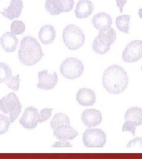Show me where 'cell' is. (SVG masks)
I'll use <instances>...</instances> for the list:
<instances>
[{"label":"cell","instance_id":"ffe728a7","mask_svg":"<svg viewBox=\"0 0 142 159\" xmlns=\"http://www.w3.org/2000/svg\"><path fill=\"white\" fill-rule=\"evenodd\" d=\"M58 15L62 12H69L74 7V0H52Z\"/></svg>","mask_w":142,"mask_h":159},{"label":"cell","instance_id":"5bb4252c","mask_svg":"<svg viewBox=\"0 0 142 159\" xmlns=\"http://www.w3.org/2000/svg\"><path fill=\"white\" fill-rule=\"evenodd\" d=\"M78 102L82 106H92L96 102L95 92L88 88L80 89L76 95Z\"/></svg>","mask_w":142,"mask_h":159},{"label":"cell","instance_id":"8fae6325","mask_svg":"<svg viewBox=\"0 0 142 159\" xmlns=\"http://www.w3.org/2000/svg\"><path fill=\"white\" fill-rule=\"evenodd\" d=\"M82 121L87 127H94L102 122V114L96 109H86L82 114Z\"/></svg>","mask_w":142,"mask_h":159},{"label":"cell","instance_id":"7402d4cb","mask_svg":"<svg viewBox=\"0 0 142 159\" xmlns=\"http://www.w3.org/2000/svg\"><path fill=\"white\" fill-rule=\"evenodd\" d=\"M70 125V119L66 114L61 113L56 114L51 122V127L53 130L59 125Z\"/></svg>","mask_w":142,"mask_h":159},{"label":"cell","instance_id":"d6a6232c","mask_svg":"<svg viewBox=\"0 0 142 159\" xmlns=\"http://www.w3.org/2000/svg\"><path fill=\"white\" fill-rule=\"evenodd\" d=\"M141 70H142V67H141Z\"/></svg>","mask_w":142,"mask_h":159},{"label":"cell","instance_id":"4fadbf2b","mask_svg":"<svg viewBox=\"0 0 142 159\" xmlns=\"http://www.w3.org/2000/svg\"><path fill=\"white\" fill-rule=\"evenodd\" d=\"M23 7L22 0H11L10 5L7 8H4L0 13L6 18L12 20L18 18L21 16Z\"/></svg>","mask_w":142,"mask_h":159},{"label":"cell","instance_id":"9c48e42d","mask_svg":"<svg viewBox=\"0 0 142 159\" xmlns=\"http://www.w3.org/2000/svg\"><path fill=\"white\" fill-rule=\"evenodd\" d=\"M38 110L34 107H29L24 110L19 123L24 129L32 130L38 124Z\"/></svg>","mask_w":142,"mask_h":159},{"label":"cell","instance_id":"4316f807","mask_svg":"<svg viewBox=\"0 0 142 159\" xmlns=\"http://www.w3.org/2000/svg\"><path fill=\"white\" fill-rule=\"evenodd\" d=\"M10 124V118L2 114H0V135H2L8 131Z\"/></svg>","mask_w":142,"mask_h":159},{"label":"cell","instance_id":"484cf974","mask_svg":"<svg viewBox=\"0 0 142 159\" xmlns=\"http://www.w3.org/2000/svg\"><path fill=\"white\" fill-rule=\"evenodd\" d=\"M12 75V68L5 63H0V83H2Z\"/></svg>","mask_w":142,"mask_h":159},{"label":"cell","instance_id":"d4e9b609","mask_svg":"<svg viewBox=\"0 0 142 159\" xmlns=\"http://www.w3.org/2000/svg\"><path fill=\"white\" fill-rule=\"evenodd\" d=\"M26 30L25 24L22 21L14 20L11 24V31L14 35L23 34Z\"/></svg>","mask_w":142,"mask_h":159},{"label":"cell","instance_id":"8992f818","mask_svg":"<svg viewBox=\"0 0 142 159\" xmlns=\"http://www.w3.org/2000/svg\"><path fill=\"white\" fill-rule=\"evenodd\" d=\"M82 142L86 148H102L106 143V134L100 129L89 128L83 133Z\"/></svg>","mask_w":142,"mask_h":159},{"label":"cell","instance_id":"2e32d148","mask_svg":"<svg viewBox=\"0 0 142 159\" xmlns=\"http://www.w3.org/2000/svg\"><path fill=\"white\" fill-rule=\"evenodd\" d=\"M18 43L16 35L12 32H6L0 38V45L7 52H13L16 50Z\"/></svg>","mask_w":142,"mask_h":159},{"label":"cell","instance_id":"5b68a950","mask_svg":"<svg viewBox=\"0 0 142 159\" xmlns=\"http://www.w3.org/2000/svg\"><path fill=\"white\" fill-rule=\"evenodd\" d=\"M84 71L82 62L75 58L69 57L64 60L60 66V71L64 77L69 80L80 78Z\"/></svg>","mask_w":142,"mask_h":159},{"label":"cell","instance_id":"cb8c5ba5","mask_svg":"<svg viewBox=\"0 0 142 159\" xmlns=\"http://www.w3.org/2000/svg\"><path fill=\"white\" fill-rule=\"evenodd\" d=\"M4 82L8 88L12 89L14 91H18L20 88V75L18 74L16 76H12V75L8 77Z\"/></svg>","mask_w":142,"mask_h":159},{"label":"cell","instance_id":"9a60e30c","mask_svg":"<svg viewBox=\"0 0 142 159\" xmlns=\"http://www.w3.org/2000/svg\"><path fill=\"white\" fill-rule=\"evenodd\" d=\"M94 11V4L90 0H80L76 6L75 14L78 19H84L91 16Z\"/></svg>","mask_w":142,"mask_h":159},{"label":"cell","instance_id":"1f68e13d","mask_svg":"<svg viewBox=\"0 0 142 159\" xmlns=\"http://www.w3.org/2000/svg\"><path fill=\"white\" fill-rule=\"evenodd\" d=\"M139 16L142 19V8L139 10Z\"/></svg>","mask_w":142,"mask_h":159},{"label":"cell","instance_id":"52a82bcc","mask_svg":"<svg viewBox=\"0 0 142 159\" xmlns=\"http://www.w3.org/2000/svg\"><path fill=\"white\" fill-rule=\"evenodd\" d=\"M142 125V108L137 107L129 108L125 113V123L123 125L122 131L130 132L135 136L137 126Z\"/></svg>","mask_w":142,"mask_h":159},{"label":"cell","instance_id":"44dd1931","mask_svg":"<svg viewBox=\"0 0 142 159\" xmlns=\"http://www.w3.org/2000/svg\"><path fill=\"white\" fill-rule=\"evenodd\" d=\"M130 17L129 15H121L116 18V26L119 31L125 34L129 33Z\"/></svg>","mask_w":142,"mask_h":159},{"label":"cell","instance_id":"ac0fdd59","mask_svg":"<svg viewBox=\"0 0 142 159\" xmlns=\"http://www.w3.org/2000/svg\"><path fill=\"white\" fill-rule=\"evenodd\" d=\"M56 35V30L51 25H45L42 27L38 34L41 43L45 45L51 44L55 40Z\"/></svg>","mask_w":142,"mask_h":159},{"label":"cell","instance_id":"7c38bea8","mask_svg":"<svg viewBox=\"0 0 142 159\" xmlns=\"http://www.w3.org/2000/svg\"><path fill=\"white\" fill-rule=\"evenodd\" d=\"M53 135L59 141L72 140L78 136L79 133L69 125L58 126L53 130Z\"/></svg>","mask_w":142,"mask_h":159},{"label":"cell","instance_id":"e0dca14e","mask_svg":"<svg viewBox=\"0 0 142 159\" xmlns=\"http://www.w3.org/2000/svg\"><path fill=\"white\" fill-rule=\"evenodd\" d=\"M91 21L95 29L101 30L111 27L113 23V20L110 15L101 12L95 14L92 17Z\"/></svg>","mask_w":142,"mask_h":159},{"label":"cell","instance_id":"4dcf8cb0","mask_svg":"<svg viewBox=\"0 0 142 159\" xmlns=\"http://www.w3.org/2000/svg\"><path fill=\"white\" fill-rule=\"evenodd\" d=\"M115 1L117 7H119V8L120 11L121 13H122L123 8L125 7V5L127 3V0H115Z\"/></svg>","mask_w":142,"mask_h":159},{"label":"cell","instance_id":"277c9868","mask_svg":"<svg viewBox=\"0 0 142 159\" xmlns=\"http://www.w3.org/2000/svg\"><path fill=\"white\" fill-rule=\"evenodd\" d=\"M22 105L14 93H10L0 99V110L10 114L11 123H14L22 111Z\"/></svg>","mask_w":142,"mask_h":159},{"label":"cell","instance_id":"d6986e66","mask_svg":"<svg viewBox=\"0 0 142 159\" xmlns=\"http://www.w3.org/2000/svg\"><path fill=\"white\" fill-rule=\"evenodd\" d=\"M100 41L106 46L111 47L117 39V33L111 27L100 30L97 36Z\"/></svg>","mask_w":142,"mask_h":159},{"label":"cell","instance_id":"ba28073f","mask_svg":"<svg viewBox=\"0 0 142 159\" xmlns=\"http://www.w3.org/2000/svg\"><path fill=\"white\" fill-rule=\"evenodd\" d=\"M122 58L125 63H135L140 60L142 58V41L130 42L123 50Z\"/></svg>","mask_w":142,"mask_h":159},{"label":"cell","instance_id":"f546056e","mask_svg":"<svg viewBox=\"0 0 142 159\" xmlns=\"http://www.w3.org/2000/svg\"><path fill=\"white\" fill-rule=\"evenodd\" d=\"M52 148H72V145L66 141H59L51 145Z\"/></svg>","mask_w":142,"mask_h":159},{"label":"cell","instance_id":"6da1fadb","mask_svg":"<svg viewBox=\"0 0 142 159\" xmlns=\"http://www.w3.org/2000/svg\"><path fill=\"white\" fill-rule=\"evenodd\" d=\"M104 88L111 94H120L125 91L129 84V77L121 66L113 65L108 67L102 75Z\"/></svg>","mask_w":142,"mask_h":159},{"label":"cell","instance_id":"f1b7e54d","mask_svg":"<svg viewBox=\"0 0 142 159\" xmlns=\"http://www.w3.org/2000/svg\"><path fill=\"white\" fill-rule=\"evenodd\" d=\"M127 148H142V138L137 137L134 138L130 140L127 144Z\"/></svg>","mask_w":142,"mask_h":159},{"label":"cell","instance_id":"7a4b0ae2","mask_svg":"<svg viewBox=\"0 0 142 159\" xmlns=\"http://www.w3.org/2000/svg\"><path fill=\"white\" fill-rule=\"evenodd\" d=\"M45 54L37 40L32 36H26L21 41L18 51L20 61L26 66H33L39 62Z\"/></svg>","mask_w":142,"mask_h":159},{"label":"cell","instance_id":"3957f363","mask_svg":"<svg viewBox=\"0 0 142 159\" xmlns=\"http://www.w3.org/2000/svg\"><path fill=\"white\" fill-rule=\"evenodd\" d=\"M62 37L65 45L70 50H78L85 43V34L75 24H69L63 29Z\"/></svg>","mask_w":142,"mask_h":159},{"label":"cell","instance_id":"30bf717a","mask_svg":"<svg viewBox=\"0 0 142 159\" xmlns=\"http://www.w3.org/2000/svg\"><path fill=\"white\" fill-rule=\"evenodd\" d=\"M38 77L39 83L37 87L45 91L53 89L58 82V75L56 72L51 74L47 70L41 71L38 73Z\"/></svg>","mask_w":142,"mask_h":159},{"label":"cell","instance_id":"603a6c76","mask_svg":"<svg viewBox=\"0 0 142 159\" xmlns=\"http://www.w3.org/2000/svg\"><path fill=\"white\" fill-rule=\"evenodd\" d=\"M111 47L106 46L101 43L98 39V37H96L92 43V49L97 54L104 55L110 51Z\"/></svg>","mask_w":142,"mask_h":159},{"label":"cell","instance_id":"83f0119b","mask_svg":"<svg viewBox=\"0 0 142 159\" xmlns=\"http://www.w3.org/2000/svg\"><path fill=\"white\" fill-rule=\"evenodd\" d=\"M53 108H44L38 114V123H42L49 119L51 116Z\"/></svg>","mask_w":142,"mask_h":159}]
</instances>
